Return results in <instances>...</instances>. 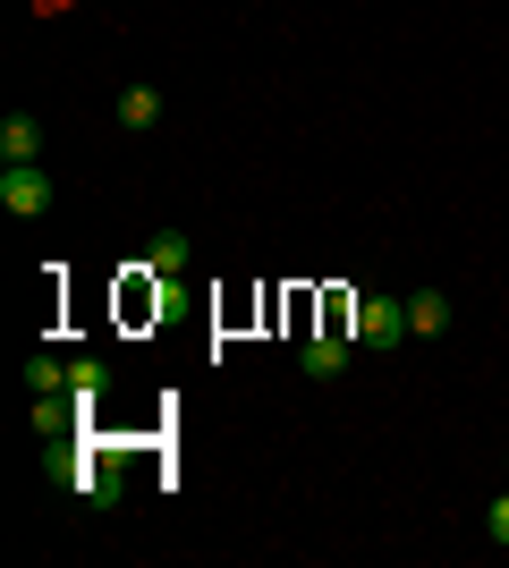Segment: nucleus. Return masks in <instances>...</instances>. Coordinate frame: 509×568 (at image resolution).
<instances>
[{"mask_svg": "<svg viewBox=\"0 0 509 568\" xmlns=\"http://www.w3.org/2000/svg\"><path fill=\"white\" fill-rule=\"evenodd\" d=\"M60 484H69L85 509H120V467L102 450H60Z\"/></svg>", "mask_w": 509, "mask_h": 568, "instance_id": "f257e3e1", "label": "nucleus"}, {"mask_svg": "<svg viewBox=\"0 0 509 568\" xmlns=\"http://www.w3.org/2000/svg\"><path fill=\"white\" fill-rule=\"evenodd\" d=\"M357 339H365V348H399V339H408V297L365 288V297H357Z\"/></svg>", "mask_w": 509, "mask_h": 568, "instance_id": "f03ea898", "label": "nucleus"}, {"mask_svg": "<svg viewBox=\"0 0 509 568\" xmlns=\"http://www.w3.org/2000/svg\"><path fill=\"white\" fill-rule=\"evenodd\" d=\"M0 204H9L18 221L51 213V170L43 162H0Z\"/></svg>", "mask_w": 509, "mask_h": 568, "instance_id": "7ed1b4c3", "label": "nucleus"}, {"mask_svg": "<svg viewBox=\"0 0 509 568\" xmlns=\"http://www.w3.org/2000/svg\"><path fill=\"white\" fill-rule=\"evenodd\" d=\"M111 382H120V374H111V365H102V356H77V365H69V399L85 407V416H94V407L111 399Z\"/></svg>", "mask_w": 509, "mask_h": 568, "instance_id": "20e7f679", "label": "nucleus"}, {"mask_svg": "<svg viewBox=\"0 0 509 568\" xmlns=\"http://www.w3.org/2000/svg\"><path fill=\"white\" fill-rule=\"evenodd\" d=\"M297 365H306V374H315V382H332L339 365H348V332H306V348H297Z\"/></svg>", "mask_w": 509, "mask_h": 568, "instance_id": "39448f33", "label": "nucleus"}, {"mask_svg": "<svg viewBox=\"0 0 509 568\" xmlns=\"http://www.w3.org/2000/svg\"><path fill=\"white\" fill-rule=\"evenodd\" d=\"M0 162H43V128H34L26 111L0 119Z\"/></svg>", "mask_w": 509, "mask_h": 568, "instance_id": "423d86ee", "label": "nucleus"}, {"mask_svg": "<svg viewBox=\"0 0 509 568\" xmlns=\"http://www.w3.org/2000/svg\"><path fill=\"white\" fill-rule=\"evenodd\" d=\"M434 332H450V297H441V288H416L408 297V339H434Z\"/></svg>", "mask_w": 509, "mask_h": 568, "instance_id": "0eeeda50", "label": "nucleus"}, {"mask_svg": "<svg viewBox=\"0 0 509 568\" xmlns=\"http://www.w3.org/2000/svg\"><path fill=\"white\" fill-rule=\"evenodd\" d=\"M26 390L34 399H69V365L60 356H26Z\"/></svg>", "mask_w": 509, "mask_h": 568, "instance_id": "6e6552de", "label": "nucleus"}, {"mask_svg": "<svg viewBox=\"0 0 509 568\" xmlns=\"http://www.w3.org/2000/svg\"><path fill=\"white\" fill-rule=\"evenodd\" d=\"M187 255H195V246H187V230H162V237L145 246V272H187Z\"/></svg>", "mask_w": 509, "mask_h": 568, "instance_id": "1a4fd4ad", "label": "nucleus"}, {"mask_svg": "<svg viewBox=\"0 0 509 568\" xmlns=\"http://www.w3.org/2000/svg\"><path fill=\"white\" fill-rule=\"evenodd\" d=\"M153 119H162V94H153V85H128L120 94V128H153Z\"/></svg>", "mask_w": 509, "mask_h": 568, "instance_id": "9d476101", "label": "nucleus"}, {"mask_svg": "<svg viewBox=\"0 0 509 568\" xmlns=\"http://www.w3.org/2000/svg\"><path fill=\"white\" fill-rule=\"evenodd\" d=\"M492 544H509V493H492Z\"/></svg>", "mask_w": 509, "mask_h": 568, "instance_id": "9b49d317", "label": "nucleus"}, {"mask_svg": "<svg viewBox=\"0 0 509 568\" xmlns=\"http://www.w3.org/2000/svg\"><path fill=\"white\" fill-rule=\"evenodd\" d=\"M501 467H509V458H501Z\"/></svg>", "mask_w": 509, "mask_h": 568, "instance_id": "f8f14e48", "label": "nucleus"}]
</instances>
